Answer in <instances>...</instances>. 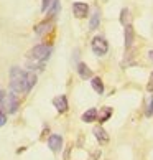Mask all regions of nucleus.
Here are the masks:
<instances>
[{
    "label": "nucleus",
    "instance_id": "2",
    "mask_svg": "<svg viewBox=\"0 0 153 160\" xmlns=\"http://www.w3.org/2000/svg\"><path fill=\"white\" fill-rule=\"evenodd\" d=\"M51 55V46L48 45H36L28 51V58L35 61H46Z\"/></svg>",
    "mask_w": 153,
    "mask_h": 160
},
{
    "label": "nucleus",
    "instance_id": "6",
    "mask_svg": "<svg viewBox=\"0 0 153 160\" xmlns=\"http://www.w3.org/2000/svg\"><path fill=\"white\" fill-rule=\"evenodd\" d=\"M48 147H50L53 152H60V150L63 149V137H61V135H58V134L50 135V139H48Z\"/></svg>",
    "mask_w": 153,
    "mask_h": 160
},
{
    "label": "nucleus",
    "instance_id": "17",
    "mask_svg": "<svg viewBox=\"0 0 153 160\" xmlns=\"http://www.w3.org/2000/svg\"><path fill=\"white\" fill-rule=\"evenodd\" d=\"M28 68L30 69H43L45 68V61H28Z\"/></svg>",
    "mask_w": 153,
    "mask_h": 160
},
{
    "label": "nucleus",
    "instance_id": "24",
    "mask_svg": "<svg viewBox=\"0 0 153 160\" xmlns=\"http://www.w3.org/2000/svg\"><path fill=\"white\" fill-rule=\"evenodd\" d=\"M69 153H71V147H68L66 152H64V160H69Z\"/></svg>",
    "mask_w": 153,
    "mask_h": 160
},
{
    "label": "nucleus",
    "instance_id": "12",
    "mask_svg": "<svg viewBox=\"0 0 153 160\" xmlns=\"http://www.w3.org/2000/svg\"><path fill=\"white\" fill-rule=\"evenodd\" d=\"M110 116H112V108L105 106V108H101V112H97V121L102 124V122H105V121H109Z\"/></svg>",
    "mask_w": 153,
    "mask_h": 160
},
{
    "label": "nucleus",
    "instance_id": "18",
    "mask_svg": "<svg viewBox=\"0 0 153 160\" xmlns=\"http://www.w3.org/2000/svg\"><path fill=\"white\" fill-rule=\"evenodd\" d=\"M128 13H130V12H128V8H122V12H120V22H122V25H123V27L128 25V23H127Z\"/></svg>",
    "mask_w": 153,
    "mask_h": 160
},
{
    "label": "nucleus",
    "instance_id": "13",
    "mask_svg": "<svg viewBox=\"0 0 153 160\" xmlns=\"http://www.w3.org/2000/svg\"><path fill=\"white\" fill-rule=\"evenodd\" d=\"M94 121H97V109L91 108L82 114V122H94Z\"/></svg>",
    "mask_w": 153,
    "mask_h": 160
},
{
    "label": "nucleus",
    "instance_id": "21",
    "mask_svg": "<svg viewBox=\"0 0 153 160\" xmlns=\"http://www.w3.org/2000/svg\"><path fill=\"white\" fill-rule=\"evenodd\" d=\"M3 106H5V92L0 88V112H3Z\"/></svg>",
    "mask_w": 153,
    "mask_h": 160
},
{
    "label": "nucleus",
    "instance_id": "25",
    "mask_svg": "<svg viewBox=\"0 0 153 160\" xmlns=\"http://www.w3.org/2000/svg\"><path fill=\"white\" fill-rule=\"evenodd\" d=\"M99 155H101V152H99V150H97V152H94V153H92V158H91V160H97V157H99Z\"/></svg>",
    "mask_w": 153,
    "mask_h": 160
},
{
    "label": "nucleus",
    "instance_id": "15",
    "mask_svg": "<svg viewBox=\"0 0 153 160\" xmlns=\"http://www.w3.org/2000/svg\"><path fill=\"white\" fill-rule=\"evenodd\" d=\"M50 27H51V20H50V18H46L43 23H40V25L35 27V33H36V35H43Z\"/></svg>",
    "mask_w": 153,
    "mask_h": 160
},
{
    "label": "nucleus",
    "instance_id": "5",
    "mask_svg": "<svg viewBox=\"0 0 153 160\" xmlns=\"http://www.w3.org/2000/svg\"><path fill=\"white\" fill-rule=\"evenodd\" d=\"M5 102H7V111L10 114H15L17 109H18V98H17L15 92L5 94Z\"/></svg>",
    "mask_w": 153,
    "mask_h": 160
},
{
    "label": "nucleus",
    "instance_id": "1",
    "mask_svg": "<svg viewBox=\"0 0 153 160\" xmlns=\"http://www.w3.org/2000/svg\"><path fill=\"white\" fill-rule=\"evenodd\" d=\"M10 88L12 92H26V71L18 66L10 69Z\"/></svg>",
    "mask_w": 153,
    "mask_h": 160
},
{
    "label": "nucleus",
    "instance_id": "22",
    "mask_svg": "<svg viewBox=\"0 0 153 160\" xmlns=\"http://www.w3.org/2000/svg\"><path fill=\"white\" fill-rule=\"evenodd\" d=\"M146 91L153 92V73L150 74V81H148V84H146Z\"/></svg>",
    "mask_w": 153,
    "mask_h": 160
},
{
    "label": "nucleus",
    "instance_id": "3",
    "mask_svg": "<svg viewBox=\"0 0 153 160\" xmlns=\"http://www.w3.org/2000/svg\"><path fill=\"white\" fill-rule=\"evenodd\" d=\"M91 46H92V51L96 53L97 56H102V55H105V53L109 51V43L105 41L104 37H94Z\"/></svg>",
    "mask_w": 153,
    "mask_h": 160
},
{
    "label": "nucleus",
    "instance_id": "14",
    "mask_svg": "<svg viewBox=\"0 0 153 160\" xmlns=\"http://www.w3.org/2000/svg\"><path fill=\"white\" fill-rule=\"evenodd\" d=\"M91 84H92L94 91H96L97 94H102V92H104V82H102V79L99 78V76H96V78H92Z\"/></svg>",
    "mask_w": 153,
    "mask_h": 160
},
{
    "label": "nucleus",
    "instance_id": "23",
    "mask_svg": "<svg viewBox=\"0 0 153 160\" xmlns=\"http://www.w3.org/2000/svg\"><path fill=\"white\" fill-rule=\"evenodd\" d=\"M5 122H7V116H5L3 112H0V127H2Z\"/></svg>",
    "mask_w": 153,
    "mask_h": 160
},
{
    "label": "nucleus",
    "instance_id": "26",
    "mask_svg": "<svg viewBox=\"0 0 153 160\" xmlns=\"http://www.w3.org/2000/svg\"><path fill=\"white\" fill-rule=\"evenodd\" d=\"M148 56H150V60H153V50L148 51Z\"/></svg>",
    "mask_w": 153,
    "mask_h": 160
},
{
    "label": "nucleus",
    "instance_id": "4",
    "mask_svg": "<svg viewBox=\"0 0 153 160\" xmlns=\"http://www.w3.org/2000/svg\"><path fill=\"white\" fill-rule=\"evenodd\" d=\"M73 13L76 18H86L89 13V5L84 2H74L73 3Z\"/></svg>",
    "mask_w": 153,
    "mask_h": 160
},
{
    "label": "nucleus",
    "instance_id": "7",
    "mask_svg": "<svg viewBox=\"0 0 153 160\" xmlns=\"http://www.w3.org/2000/svg\"><path fill=\"white\" fill-rule=\"evenodd\" d=\"M92 132H94V135H96V139H97L99 142H101L102 145L109 142V134L105 132V129H104V127H101V126H96V127L92 129Z\"/></svg>",
    "mask_w": 153,
    "mask_h": 160
},
{
    "label": "nucleus",
    "instance_id": "10",
    "mask_svg": "<svg viewBox=\"0 0 153 160\" xmlns=\"http://www.w3.org/2000/svg\"><path fill=\"white\" fill-rule=\"evenodd\" d=\"M99 25H101V12H99V8H96L89 20V30H97Z\"/></svg>",
    "mask_w": 153,
    "mask_h": 160
},
{
    "label": "nucleus",
    "instance_id": "8",
    "mask_svg": "<svg viewBox=\"0 0 153 160\" xmlns=\"http://www.w3.org/2000/svg\"><path fill=\"white\" fill-rule=\"evenodd\" d=\"M53 104L58 112H66L68 111V98L66 96H58L53 99Z\"/></svg>",
    "mask_w": 153,
    "mask_h": 160
},
{
    "label": "nucleus",
    "instance_id": "16",
    "mask_svg": "<svg viewBox=\"0 0 153 160\" xmlns=\"http://www.w3.org/2000/svg\"><path fill=\"white\" fill-rule=\"evenodd\" d=\"M35 84H36V74L28 71V73H26V92H30Z\"/></svg>",
    "mask_w": 153,
    "mask_h": 160
},
{
    "label": "nucleus",
    "instance_id": "19",
    "mask_svg": "<svg viewBox=\"0 0 153 160\" xmlns=\"http://www.w3.org/2000/svg\"><path fill=\"white\" fill-rule=\"evenodd\" d=\"M145 116L146 117L153 116V96H150V99H148V108H146V111H145Z\"/></svg>",
    "mask_w": 153,
    "mask_h": 160
},
{
    "label": "nucleus",
    "instance_id": "9",
    "mask_svg": "<svg viewBox=\"0 0 153 160\" xmlns=\"http://www.w3.org/2000/svg\"><path fill=\"white\" fill-rule=\"evenodd\" d=\"M133 38H135V33H133V27L128 23L125 25V50H128L133 43Z\"/></svg>",
    "mask_w": 153,
    "mask_h": 160
},
{
    "label": "nucleus",
    "instance_id": "11",
    "mask_svg": "<svg viewBox=\"0 0 153 160\" xmlns=\"http://www.w3.org/2000/svg\"><path fill=\"white\" fill-rule=\"evenodd\" d=\"M78 73H79V76H81L82 79L92 78V71L89 69V66H87L86 63H79V64H78Z\"/></svg>",
    "mask_w": 153,
    "mask_h": 160
},
{
    "label": "nucleus",
    "instance_id": "20",
    "mask_svg": "<svg viewBox=\"0 0 153 160\" xmlns=\"http://www.w3.org/2000/svg\"><path fill=\"white\" fill-rule=\"evenodd\" d=\"M51 3H53V0H43V2H41V12H46L51 7Z\"/></svg>",
    "mask_w": 153,
    "mask_h": 160
}]
</instances>
